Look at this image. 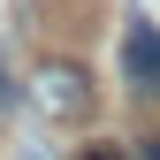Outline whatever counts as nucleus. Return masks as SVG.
<instances>
[{
	"instance_id": "1",
	"label": "nucleus",
	"mask_w": 160,
	"mask_h": 160,
	"mask_svg": "<svg viewBox=\"0 0 160 160\" xmlns=\"http://www.w3.org/2000/svg\"><path fill=\"white\" fill-rule=\"evenodd\" d=\"M31 107L46 114V122H84V114H92V84H84V69L46 61V69L31 76Z\"/></svg>"
},
{
	"instance_id": "2",
	"label": "nucleus",
	"mask_w": 160,
	"mask_h": 160,
	"mask_svg": "<svg viewBox=\"0 0 160 160\" xmlns=\"http://www.w3.org/2000/svg\"><path fill=\"white\" fill-rule=\"evenodd\" d=\"M122 76H130V92L160 99V31L152 23H130V38H122Z\"/></svg>"
},
{
	"instance_id": "3",
	"label": "nucleus",
	"mask_w": 160,
	"mask_h": 160,
	"mask_svg": "<svg viewBox=\"0 0 160 160\" xmlns=\"http://www.w3.org/2000/svg\"><path fill=\"white\" fill-rule=\"evenodd\" d=\"M84 160H114V152H107V145H92V152H84Z\"/></svg>"
},
{
	"instance_id": "4",
	"label": "nucleus",
	"mask_w": 160,
	"mask_h": 160,
	"mask_svg": "<svg viewBox=\"0 0 160 160\" xmlns=\"http://www.w3.org/2000/svg\"><path fill=\"white\" fill-rule=\"evenodd\" d=\"M145 160H160V137H152V145H145Z\"/></svg>"
}]
</instances>
